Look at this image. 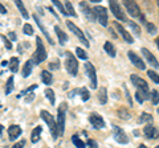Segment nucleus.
<instances>
[{
  "instance_id": "22",
  "label": "nucleus",
  "mask_w": 159,
  "mask_h": 148,
  "mask_svg": "<svg viewBox=\"0 0 159 148\" xmlns=\"http://www.w3.org/2000/svg\"><path fill=\"white\" fill-rule=\"evenodd\" d=\"M41 132H43V127L41 126L34 127L33 131H32V135H31V141L32 143H37L40 140V135H41Z\"/></svg>"
},
{
  "instance_id": "12",
  "label": "nucleus",
  "mask_w": 159,
  "mask_h": 148,
  "mask_svg": "<svg viewBox=\"0 0 159 148\" xmlns=\"http://www.w3.org/2000/svg\"><path fill=\"white\" fill-rule=\"evenodd\" d=\"M89 122H90V124L93 126V128H96V130L105 128V122H103L102 116L98 115L97 112H92V114L89 115Z\"/></svg>"
},
{
  "instance_id": "40",
  "label": "nucleus",
  "mask_w": 159,
  "mask_h": 148,
  "mask_svg": "<svg viewBox=\"0 0 159 148\" xmlns=\"http://www.w3.org/2000/svg\"><path fill=\"white\" fill-rule=\"evenodd\" d=\"M23 32L25 33V34H28V36H32V34H33V28H32V25H29V24H25V25L23 27Z\"/></svg>"
},
{
  "instance_id": "28",
  "label": "nucleus",
  "mask_w": 159,
  "mask_h": 148,
  "mask_svg": "<svg viewBox=\"0 0 159 148\" xmlns=\"http://www.w3.org/2000/svg\"><path fill=\"white\" fill-rule=\"evenodd\" d=\"M117 114H118V116L121 118V119H123V120H129L131 118V115H130V112H129L125 107H122V108H119V110L117 111Z\"/></svg>"
},
{
  "instance_id": "4",
  "label": "nucleus",
  "mask_w": 159,
  "mask_h": 148,
  "mask_svg": "<svg viewBox=\"0 0 159 148\" xmlns=\"http://www.w3.org/2000/svg\"><path fill=\"white\" fill-rule=\"evenodd\" d=\"M65 66H66V70L69 73V76H77V72H78V62L76 60V57L73 56L70 52L66 53V61H65Z\"/></svg>"
},
{
  "instance_id": "51",
  "label": "nucleus",
  "mask_w": 159,
  "mask_h": 148,
  "mask_svg": "<svg viewBox=\"0 0 159 148\" xmlns=\"http://www.w3.org/2000/svg\"><path fill=\"white\" fill-rule=\"evenodd\" d=\"M78 90H80V89H74V90H72L70 93H69V98H73L78 93Z\"/></svg>"
},
{
  "instance_id": "20",
  "label": "nucleus",
  "mask_w": 159,
  "mask_h": 148,
  "mask_svg": "<svg viewBox=\"0 0 159 148\" xmlns=\"http://www.w3.org/2000/svg\"><path fill=\"white\" fill-rule=\"evenodd\" d=\"M54 32H56V34H57V37H58V41H60V44L61 45H64L66 41H68V36H66V33L62 31L61 28H60L58 25H56L54 27Z\"/></svg>"
},
{
  "instance_id": "34",
  "label": "nucleus",
  "mask_w": 159,
  "mask_h": 148,
  "mask_svg": "<svg viewBox=\"0 0 159 148\" xmlns=\"http://www.w3.org/2000/svg\"><path fill=\"white\" fill-rule=\"evenodd\" d=\"M78 93L81 94V99H82L84 102H86L89 98H90V94H89V91H88L86 87H82L81 90H78Z\"/></svg>"
},
{
  "instance_id": "46",
  "label": "nucleus",
  "mask_w": 159,
  "mask_h": 148,
  "mask_svg": "<svg viewBox=\"0 0 159 148\" xmlns=\"http://www.w3.org/2000/svg\"><path fill=\"white\" fill-rule=\"evenodd\" d=\"M123 90H125V94H126V98H127V101H129V103H130V105H133L131 97H130V94H129V90H127V87H126V85H123Z\"/></svg>"
},
{
  "instance_id": "49",
  "label": "nucleus",
  "mask_w": 159,
  "mask_h": 148,
  "mask_svg": "<svg viewBox=\"0 0 159 148\" xmlns=\"http://www.w3.org/2000/svg\"><path fill=\"white\" fill-rule=\"evenodd\" d=\"M0 13H2V15H6L7 13V8L4 7L2 3H0Z\"/></svg>"
},
{
  "instance_id": "18",
  "label": "nucleus",
  "mask_w": 159,
  "mask_h": 148,
  "mask_svg": "<svg viewBox=\"0 0 159 148\" xmlns=\"http://www.w3.org/2000/svg\"><path fill=\"white\" fill-rule=\"evenodd\" d=\"M20 135H21V127L17 126V124L9 126V128H8V136H9V140H16Z\"/></svg>"
},
{
  "instance_id": "37",
  "label": "nucleus",
  "mask_w": 159,
  "mask_h": 148,
  "mask_svg": "<svg viewBox=\"0 0 159 148\" xmlns=\"http://www.w3.org/2000/svg\"><path fill=\"white\" fill-rule=\"evenodd\" d=\"M76 54H77L80 58H81V60H88V54H86V52L84 50V49H81V48H77V49H76Z\"/></svg>"
},
{
  "instance_id": "15",
  "label": "nucleus",
  "mask_w": 159,
  "mask_h": 148,
  "mask_svg": "<svg viewBox=\"0 0 159 148\" xmlns=\"http://www.w3.org/2000/svg\"><path fill=\"white\" fill-rule=\"evenodd\" d=\"M80 8H81L84 16L86 17V20L92 21V23L96 21V16H94V13H93V9H90V7H89V4L86 2H81V3H80Z\"/></svg>"
},
{
  "instance_id": "29",
  "label": "nucleus",
  "mask_w": 159,
  "mask_h": 148,
  "mask_svg": "<svg viewBox=\"0 0 159 148\" xmlns=\"http://www.w3.org/2000/svg\"><path fill=\"white\" fill-rule=\"evenodd\" d=\"M135 98H137V101H138L139 103H143V101H146V99H148V98H150V94L137 90V93H135Z\"/></svg>"
},
{
  "instance_id": "14",
  "label": "nucleus",
  "mask_w": 159,
  "mask_h": 148,
  "mask_svg": "<svg viewBox=\"0 0 159 148\" xmlns=\"http://www.w3.org/2000/svg\"><path fill=\"white\" fill-rule=\"evenodd\" d=\"M143 135H145L146 139H158L159 137V130L152 126V124H147L143 128Z\"/></svg>"
},
{
  "instance_id": "9",
  "label": "nucleus",
  "mask_w": 159,
  "mask_h": 148,
  "mask_svg": "<svg viewBox=\"0 0 159 148\" xmlns=\"http://www.w3.org/2000/svg\"><path fill=\"white\" fill-rule=\"evenodd\" d=\"M85 73H86L88 78L90 80L92 89H97V76H96V69H94L93 63H90V62L85 63Z\"/></svg>"
},
{
  "instance_id": "8",
  "label": "nucleus",
  "mask_w": 159,
  "mask_h": 148,
  "mask_svg": "<svg viewBox=\"0 0 159 148\" xmlns=\"http://www.w3.org/2000/svg\"><path fill=\"white\" fill-rule=\"evenodd\" d=\"M66 25H68V28L69 29H70V31L74 33V34H76V36L80 38V40H81V42L84 44V45H85L86 48H89V46H90V44H89V41L86 40V37H85V34H84L82 33V31H81V29H80L77 25H74V24L72 23V21H66Z\"/></svg>"
},
{
  "instance_id": "30",
  "label": "nucleus",
  "mask_w": 159,
  "mask_h": 148,
  "mask_svg": "<svg viewBox=\"0 0 159 148\" xmlns=\"http://www.w3.org/2000/svg\"><path fill=\"white\" fill-rule=\"evenodd\" d=\"M72 141H73V144L76 146L77 148H85V147H86V144H85V143H84L81 139H80L78 135H73V136H72Z\"/></svg>"
},
{
  "instance_id": "32",
  "label": "nucleus",
  "mask_w": 159,
  "mask_h": 148,
  "mask_svg": "<svg viewBox=\"0 0 159 148\" xmlns=\"http://www.w3.org/2000/svg\"><path fill=\"white\" fill-rule=\"evenodd\" d=\"M45 95H47V98L49 99V102H51V105H54L56 103V98H54V91L52 90V89H47L45 90Z\"/></svg>"
},
{
  "instance_id": "56",
  "label": "nucleus",
  "mask_w": 159,
  "mask_h": 148,
  "mask_svg": "<svg viewBox=\"0 0 159 148\" xmlns=\"http://www.w3.org/2000/svg\"><path fill=\"white\" fill-rule=\"evenodd\" d=\"M155 148H159V146H157V147H155Z\"/></svg>"
},
{
  "instance_id": "10",
  "label": "nucleus",
  "mask_w": 159,
  "mask_h": 148,
  "mask_svg": "<svg viewBox=\"0 0 159 148\" xmlns=\"http://www.w3.org/2000/svg\"><path fill=\"white\" fill-rule=\"evenodd\" d=\"M109 4H110V9H111L113 15L118 19V20L127 21V20H126V15L122 12V8H121V6H119L118 2H116V0H111V2L109 3Z\"/></svg>"
},
{
  "instance_id": "47",
  "label": "nucleus",
  "mask_w": 159,
  "mask_h": 148,
  "mask_svg": "<svg viewBox=\"0 0 159 148\" xmlns=\"http://www.w3.org/2000/svg\"><path fill=\"white\" fill-rule=\"evenodd\" d=\"M24 146H25V140H20V141H17L12 148H23Z\"/></svg>"
},
{
  "instance_id": "13",
  "label": "nucleus",
  "mask_w": 159,
  "mask_h": 148,
  "mask_svg": "<svg viewBox=\"0 0 159 148\" xmlns=\"http://www.w3.org/2000/svg\"><path fill=\"white\" fill-rule=\"evenodd\" d=\"M127 56H129V58H130V61L133 62V65L135 66V67L141 69V70H145V69H146V63L143 62L142 58L139 57L138 54L134 53L133 50H129V52H127Z\"/></svg>"
},
{
  "instance_id": "21",
  "label": "nucleus",
  "mask_w": 159,
  "mask_h": 148,
  "mask_svg": "<svg viewBox=\"0 0 159 148\" xmlns=\"http://www.w3.org/2000/svg\"><path fill=\"white\" fill-rule=\"evenodd\" d=\"M33 61L32 60H28L25 62V65H24L23 67V77L24 78H28L29 76H31V73H32V69H33Z\"/></svg>"
},
{
  "instance_id": "17",
  "label": "nucleus",
  "mask_w": 159,
  "mask_h": 148,
  "mask_svg": "<svg viewBox=\"0 0 159 148\" xmlns=\"http://www.w3.org/2000/svg\"><path fill=\"white\" fill-rule=\"evenodd\" d=\"M142 53H143V56H145V58L147 60V62L150 63L152 67H155V69L159 67V62H158V60H157L155 57H154V54H152L150 50H148V49L142 48Z\"/></svg>"
},
{
  "instance_id": "45",
  "label": "nucleus",
  "mask_w": 159,
  "mask_h": 148,
  "mask_svg": "<svg viewBox=\"0 0 159 148\" xmlns=\"http://www.w3.org/2000/svg\"><path fill=\"white\" fill-rule=\"evenodd\" d=\"M49 69H52V70H57V69H60V62H58V61L51 62V65H49Z\"/></svg>"
},
{
  "instance_id": "44",
  "label": "nucleus",
  "mask_w": 159,
  "mask_h": 148,
  "mask_svg": "<svg viewBox=\"0 0 159 148\" xmlns=\"http://www.w3.org/2000/svg\"><path fill=\"white\" fill-rule=\"evenodd\" d=\"M88 146H89V148H98L97 141L94 140V139H89L88 140Z\"/></svg>"
},
{
  "instance_id": "27",
  "label": "nucleus",
  "mask_w": 159,
  "mask_h": 148,
  "mask_svg": "<svg viewBox=\"0 0 159 148\" xmlns=\"http://www.w3.org/2000/svg\"><path fill=\"white\" fill-rule=\"evenodd\" d=\"M8 63H9V70H11L12 73H16L17 69H19V58L12 57L11 60L8 61Z\"/></svg>"
},
{
  "instance_id": "31",
  "label": "nucleus",
  "mask_w": 159,
  "mask_h": 148,
  "mask_svg": "<svg viewBox=\"0 0 159 148\" xmlns=\"http://www.w3.org/2000/svg\"><path fill=\"white\" fill-rule=\"evenodd\" d=\"M12 90H13V76L9 77L8 81H7V83H6V95L11 94Z\"/></svg>"
},
{
  "instance_id": "42",
  "label": "nucleus",
  "mask_w": 159,
  "mask_h": 148,
  "mask_svg": "<svg viewBox=\"0 0 159 148\" xmlns=\"http://www.w3.org/2000/svg\"><path fill=\"white\" fill-rule=\"evenodd\" d=\"M129 25H130V28L133 29L134 33H135L137 36H139V34H141V28H139L135 23H129Z\"/></svg>"
},
{
  "instance_id": "57",
  "label": "nucleus",
  "mask_w": 159,
  "mask_h": 148,
  "mask_svg": "<svg viewBox=\"0 0 159 148\" xmlns=\"http://www.w3.org/2000/svg\"><path fill=\"white\" fill-rule=\"evenodd\" d=\"M158 114H159V108H158Z\"/></svg>"
},
{
  "instance_id": "41",
  "label": "nucleus",
  "mask_w": 159,
  "mask_h": 148,
  "mask_svg": "<svg viewBox=\"0 0 159 148\" xmlns=\"http://www.w3.org/2000/svg\"><path fill=\"white\" fill-rule=\"evenodd\" d=\"M146 28H147V31L150 34H154V33H157V27L154 25L152 23H146Z\"/></svg>"
},
{
  "instance_id": "39",
  "label": "nucleus",
  "mask_w": 159,
  "mask_h": 148,
  "mask_svg": "<svg viewBox=\"0 0 159 148\" xmlns=\"http://www.w3.org/2000/svg\"><path fill=\"white\" fill-rule=\"evenodd\" d=\"M152 120V116L150 114H147V112H143L139 118V123H143V122H151Z\"/></svg>"
},
{
  "instance_id": "11",
  "label": "nucleus",
  "mask_w": 159,
  "mask_h": 148,
  "mask_svg": "<svg viewBox=\"0 0 159 148\" xmlns=\"http://www.w3.org/2000/svg\"><path fill=\"white\" fill-rule=\"evenodd\" d=\"M123 6L126 7L127 12L130 13L133 17H141V9H139L138 4L135 2H131V0H125V2H123Z\"/></svg>"
},
{
  "instance_id": "5",
  "label": "nucleus",
  "mask_w": 159,
  "mask_h": 148,
  "mask_svg": "<svg viewBox=\"0 0 159 148\" xmlns=\"http://www.w3.org/2000/svg\"><path fill=\"white\" fill-rule=\"evenodd\" d=\"M93 13L96 16V20H98L102 27H107V9L105 7L96 6L93 8Z\"/></svg>"
},
{
  "instance_id": "2",
  "label": "nucleus",
  "mask_w": 159,
  "mask_h": 148,
  "mask_svg": "<svg viewBox=\"0 0 159 148\" xmlns=\"http://www.w3.org/2000/svg\"><path fill=\"white\" fill-rule=\"evenodd\" d=\"M47 60V50H45V46H44V44L41 41V38L40 37H36V52L33 54V58L32 61L39 65V63H41L43 61Z\"/></svg>"
},
{
  "instance_id": "1",
  "label": "nucleus",
  "mask_w": 159,
  "mask_h": 148,
  "mask_svg": "<svg viewBox=\"0 0 159 148\" xmlns=\"http://www.w3.org/2000/svg\"><path fill=\"white\" fill-rule=\"evenodd\" d=\"M66 103L62 102L61 105L58 106L57 108V122H56V126H57V135L58 136H62L64 135V131H65V120H66Z\"/></svg>"
},
{
  "instance_id": "7",
  "label": "nucleus",
  "mask_w": 159,
  "mask_h": 148,
  "mask_svg": "<svg viewBox=\"0 0 159 148\" xmlns=\"http://www.w3.org/2000/svg\"><path fill=\"white\" fill-rule=\"evenodd\" d=\"M113 137L119 144H127L129 143V137L125 134V131L118 126H113Z\"/></svg>"
},
{
  "instance_id": "33",
  "label": "nucleus",
  "mask_w": 159,
  "mask_h": 148,
  "mask_svg": "<svg viewBox=\"0 0 159 148\" xmlns=\"http://www.w3.org/2000/svg\"><path fill=\"white\" fill-rule=\"evenodd\" d=\"M65 11H66L68 15H70V16H73V17L77 16V13L74 12V8H73V6H72L70 2H66V3H65Z\"/></svg>"
},
{
  "instance_id": "19",
  "label": "nucleus",
  "mask_w": 159,
  "mask_h": 148,
  "mask_svg": "<svg viewBox=\"0 0 159 148\" xmlns=\"http://www.w3.org/2000/svg\"><path fill=\"white\" fill-rule=\"evenodd\" d=\"M33 19H34V21H36L37 23V25L40 27V29H41V32L44 33V34H45V37L48 38V41H49V44H51V45H53V40H52V37H51V34H49L48 33V31H47V29H45V27H44V24L41 23V20H40V19H39V16H37V13H34L33 15Z\"/></svg>"
},
{
  "instance_id": "38",
  "label": "nucleus",
  "mask_w": 159,
  "mask_h": 148,
  "mask_svg": "<svg viewBox=\"0 0 159 148\" xmlns=\"http://www.w3.org/2000/svg\"><path fill=\"white\" fill-rule=\"evenodd\" d=\"M147 76L150 77L155 83H159V76H158V73H155L154 70H148L147 72Z\"/></svg>"
},
{
  "instance_id": "36",
  "label": "nucleus",
  "mask_w": 159,
  "mask_h": 148,
  "mask_svg": "<svg viewBox=\"0 0 159 148\" xmlns=\"http://www.w3.org/2000/svg\"><path fill=\"white\" fill-rule=\"evenodd\" d=\"M150 99H151V102H152V105H158V103H159V93H158L157 90L151 91Z\"/></svg>"
},
{
  "instance_id": "6",
  "label": "nucleus",
  "mask_w": 159,
  "mask_h": 148,
  "mask_svg": "<svg viewBox=\"0 0 159 148\" xmlns=\"http://www.w3.org/2000/svg\"><path fill=\"white\" fill-rule=\"evenodd\" d=\"M130 80H131V82H133V85L137 87V90L150 94V93H148V85H147V82L143 80V78H141L139 76H137V74H131V76H130Z\"/></svg>"
},
{
  "instance_id": "26",
  "label": "nucleus",
  "mask_w": 159,
  "mask_h": 148,
  "mask_svg": "<svg viewBox=\"0 0 159 148\" xmlns=\"http://www.w3.org/2000/svg\"><path fill=\"white\" fill-rule=\"evenodd\" d=\"M41 80L47 86H49L52 83V74L49 73L48 70H43L41 72Z\"/></svg>"
},
{
  "instance_id": "23",
  "label": "nucleus",
  "mask_w": 159,
  "mask_h": 148,
  "mask_svg": "<svg viewBox=\"0 0 159 148\" xmlns=\"http://www.w3.org/2000/svg\"><path fill=\"white\" fill-rule=\"evenodd\" d=\"M98 101L101 105H106L107 103V91L106 87H101L98 90Z\"/></svg>"
},
{
  "instance_id": "55",
  "label": "nucleus",
  "mask_w": 159,
  "mask_h": 148,
  "mask_svg": "<svg viewBox=\"0 0 159 148\" xmlns=\"http://www.w3.org/2000/svg\"><path fill=\"white\" fill-rule=\"evenodd\" d=\"M0 108H2V103H0Z\"/></svg>"
},
{
  "instance_id": "16",
  "label": "nucleus",
  "mask_w": 159,
  "mask_h": 148,
  "mask_svg": "<svg viewBox=\"0 0 159 148\" xmlns=\"http://www.w3.org/2000/svg\"><path fill=\"white\" fill-rule=\"evenodd\" d=\"M114 27H116V29L119 32V34L122 36V38L125 40L126 42H129V44H133V41H134V38H133V36L130 33H129L125 28H122V25L119 23H117V21H114Z\"/></svg>"
},
{
  "instance_id": "50",
  "label": "nucleus",
  "mask_w": 159,
  "mask_h": 148,
  "mask_svg": "<svg viewBox=\"0 0 159 148\" xmlns=\"http://www.w3.org/2000/svg\"><path fill=\"white\" fill-rule=\"evenodd\" d=\"M8 37L11 38L12 41H16V34H15V32H9L8 33Z\"/></svg>"
},
{
  "instance_id": "48",
  "label": "nucleus",
  "mask_w": 159,
  "mask_h": 148,
  "mask_svg": "<svg viewBox=\"0 0 159 148\" xmlns=\"http://www.w3.org/2000/svg\"><path fill=\"white\" fill-rule=\"evenodd\" d=\"M33 99H34V94H33V93H29L28 97L25 98V102H27V103H31Z\"/></svg>"
},
{
  "instance_id": "25",
  "label": "nucleus",
  "mask_w": 159,
  "mask_h": 148,
  "mask_svg": "<svg viewBox=\"0 0 159 148\" xmlns=\"http://www.w3.org/2000/svg\"><path fill=\"white\" fill-rule=\"evenodd\" d=\"M16 7L19 8V11H20V13H21V16L24 17V19H28L29 17V15H28V11L25 9V7H24V4H23V2L21 0H16Z\"/></svg>"
},
{
  "instance_id": "54",
  "label": "nucleus",
  "mask_w": 159,
  "mask_h": 148,
  "mask_svg": "<svg viewBox=\"0 0 159 148\" xmlns=\"http://www.w3.org/2000/svg\"><path fill=\"white\" fill-rule=\"evenodd\" d=\"M138 148H147V147H146V146H143V144H141V146H139Z\"/></svg>"
},
{
  "instance_id": "52",
  "label": "nucleus",
  "mask_w": 159,
  "mask_h": 148,
  "mask_svg": "<svg viewBox=\"0 0 159 148\" xmlns=\"http://www.w3.org/2000/svg\"><path fill=\"white\" fill-rule=\"evenodd\" d=\"M8 65V61H3L2 62V66H7Z\"/></svg>"
},
{
  "instance_id": "43",
  "label": "nucleus",
  "mask_w": 159,
  "mask_h": 148,
  "mask_svg": "<svg viewBox=\"0 0 159 148\" xmlns=\"http://www.w3.org/2000/svg\"><path fill=\"white\" fill-rule=\"evenodd\" d=\"M0 38H2V40L4 41V45H6V48L8 49V50H11V49H12V45H11V42H9L8 38L4 36V34H0Z\"/></svg>"
},
{
  "instance_id": "3",
  "label": "nucleus",
  "mask_w": 159,
  "mask_h": 148,
  "mask_svg": "<svg viewBox=\"0 0 159 148\" xmlns=\"http://www.w3.org/2000/svg\"><path fill=\"white\" fill-rule=\"evenodd\" d=\"M40 116L43 118V120L47 123L49 126V130H51V134L53 136V139H57L58 135H57V126H56V120H54V118L52 116L51 112H48L45 110H41L40 111Z\"/></svg>"
},
{
  "instance_id": "35",
  "label": "nucleus",
  "mask_w": 159,
  "mask_h": 148,
  "mask_svg": "<svg viewBox=\"0 0 159 148\" xmlns=\"http://www.w3.org/2000/svg\"><path fill=\"white\" fill-rule=\"evenodd\" d=\"M52 3H53V6L56 7V8L58 9V11L64 15V16H68V13H66V11H65V8L62 7V4H61V3L57 2V0H52Z\"/></svg>"
},
{
  "instance_id": "24",
  "label": "nucleus",
  "mask_w": 159,
  "mask_h": 148,
  "mask_svg": "<svg viewBox=\"0 0 159 148\" xmlns=\"http://www.w3.org/2000/svg\"><path fill=\"white\" fill-rule=\"evenodd\" d=\"M103 49H105V52H106L110 57H116L117 50H116V48H114V45H113L110 41H106V42H105V45H103Z\"/></svg>"
},
{
  "instance_id": "53",
  "label": "nucleus",
  "mask_w": 159,
  "mask_h": 148,
  "mask_svg": "<svg viewBox=\"0 0 159 148\" xmlns=\"http://www.w3.org/2000/svg\"><path fill=\"white\" fill-rule=\"evenodd\" d=\"M155 42H157V46H158V49H159V36L157 37V40H155Z\"/></svg>"
}]
</instances>
